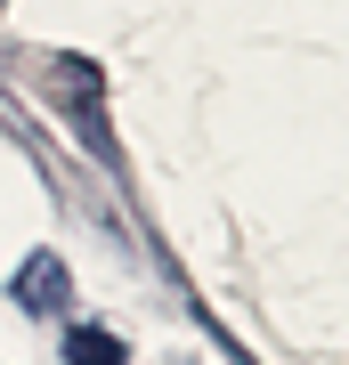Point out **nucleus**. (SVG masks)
Returning a JSON list of instances; mask_svg holds the SVG:
<instances>
[{
    "label": "nucleus",
    "mask_w": 349,
    "mask_h": 365,
    "mask_svg": "<svg viewBox=\"0 0 349 365\" xmlns=\"http://www.w3.org/2000/svg\"><path fill=\"white\" fill-rule=\"evenodd\" d=\"M65 300V268L57 260H25V309H57Z\"/></svg>",
    "instance_id": "f257e3e1"
},
{
    "label": "nucleus",
    "mask_w": 349,
    "mask_h": 365,
    "mask_svg": "<svg viewBox=\"0 0 349 365\" xmlns=\"http://www.w3.org/2000/svg\"><path fill=\"white\" fill-rule=\"evenodd\" d=\"M65 357H74V365H122V341L98 333V325H81L74 341H65Z\"/></svg>",
    "instance_id": "f03ea898"
}]
</instances>
